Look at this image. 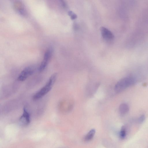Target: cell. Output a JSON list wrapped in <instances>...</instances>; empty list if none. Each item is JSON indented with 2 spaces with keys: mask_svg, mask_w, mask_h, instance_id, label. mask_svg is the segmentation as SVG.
Listing matches in <instances>:
<instances>
[{
  "mask_svg": "<svg viewBox=\"0 0 148 148\" xmlns=\"http://www.w3.org/2000/svg\"><path fill=\"white\" fill-rule=\"evenodd\" d=\"M100 31L102 37L106 39L111 40L113 39L114 36L108 29L103 27H100Z\"/></svg>",
  "mask_w": 148,
  "mask_h": 148,
  "instance_id": "obj_6",
  "label": "cell"
},
{
  "mask_svg": "<svg viewBox=\"0 0 148 148\" xmlns=\"http://www.w3.org/2000/svg\"><path fill=\"white\" fill-rule=\"evenodd\" d=\"M68 14L69 16H70L71 19L72 20L75 19L77 18V15L72 11H69Z\"/></svg>",
  "mask_w": 148,
  "mask_h": 148,
  "instance_id": "obj_10",
  "label": "cell"
},
{
  "mask_svg": "<svg viewBox=\"0 0 148 148\" xmlns=\"http://www.w3.org/2000/svg\"><path fill=\"white\" fill-rule=\"evenodd\" d=\"M120 138L121 139H124L126 136V129L125 126H123L120 130L119 133Z\"/></svg>",
  "mask_w": 148,
  "mask_h": 148,
  "instance_id": "obj_9",
  "label": "cell"
},
{
  "mask_svg": "<svg viewBox=\"0 0 148 148\" xmlns=\"http://www.w3.org/2000/svg\"><path fill=\"white\" fill-rule=\"evenodd\" d=\"M19 120L20 124L23 126H26L30 123V114L26 108H24L22 114L20 117Z\"/></svg>",
  "mask_w": 148,
  "mask_h": 148,
  "instance_id": "obj_5",
  "label": "cell"
},
{
  "mask_svg": "<svg viewBox=\"0 0 148 148\" xmlns=\"http://www.w3.org/2000/svg\"><path fill=\"white\" fill-rule=\"evenodd\" d=\"M61 1L62 5L63 7L64 8H66V5L65 3L63 1Z\"/></svg>",
  "mask_w": 148,
  "mask_h": 148,
  "instance_id": "obj_12",
  "label": "cell"
},
{
  "mask_svg": "<svg viewBox=\"0 0 148 148\" xmlns=\"http://www.w3.org/2000/svg\"><path fill=\"white\" fill-rule=\"evenodd\" d=\"M52 51V49L50 48L45 52L43 60L38 68V70L40 72L43 71L46 68L51 55Z\"/></svg>",
  "mask_w": 148,
  "mask_h": 148,
  "instance_id": "obj_4",
  "label": "cell"
},
{
  "mask_svg": "<svg viewBox=\"0 0 148 148\" xmlns=\"http://www.w3.org/2000/svg\"><path fill=\"white\" fill-rule=\"evenodd\" d=\"M145 119V116L144 115H142L138 118L137 121L139 123H141L144 121Z\"/></svg>",
  "mask_w": 148,
  "mask_h": 148,
  "instance_id": "obj_11",
  "label": "cell"
},
{
  "mask_svg": "<svg viewBox=\"0 0 148 148\" xmlns=\"http://www.w3.org/2000/svg\"><path fill=\"white\" fill-rule=\"evenodd\" d=\"M57 75L55 73L51 76L45 86L33 95V99L37 100L42 98L50 90L56 79Z\"/></svg>",
  "mask_w": 148,
  "mask_h": 148,
  "instance_id": "obj_1",
  "label": "cell"
},
{
  "mask_svg": "<svg viewBox=\"0 0 148 148\" xmlns=\"http://www.w3.org/2000/svg\"><path fill=\"white\" fill-rule=\"evenodd\" d=\"M95 133V129H91L85 136L84 138V140L86 142L91 140L93 138Z\"/></svg>",
  "mask_w": 148,
  "mask_h": 148,
  "instance_id": "obj_8",
  "label": "cell"
},
{
  "mask_svg": "<svg viewBox=\"0 0 148 148\" xmlns=\"http://www.w3.org/2000/svg\"><path fill=\"white\" fill-rule=\"evenodd\" d=\"M129 110L128 105L126 103H122L119 106V110L121 114H125L127 113Z\"/></svg>",
  "mask_w": 148,
  "mask_h": 148,
  "instance_id": "obj_7",
  "label": "cell"
},
{
  "mask_svg": "<svg viewBox=\"0 0 148 148\" xmlns=\"http://www.w3.org/2000/svg\"><path fill=\"white\" fill-rule=\"evenodd\" d=\"M135 82V79L132 77H128L123 78L119 80L115 85V91L117 93L120 92L133 84Z\"/></svg>",
  "mask_w": 148,
  "mask_h": 148,
  "instance_id": "obj_2",
  "label": "cell"
},
{
  "mask_svg": "<svg viewBox=\"0 0 148 148\" xmlns=\"http://www.w3.org/2000/svg\"><path fill=\"white\" fill-rule=\"evenodd\" d=\"M35 68L32 66H28L24 69L18 77V80L23 81L32 74L35 71Z\"/></svg>",
  "mask_w": 148,
  "mask_h": 148,
  "instance_id": "obj_3",
  "label": "cell"
}]
</instances>
